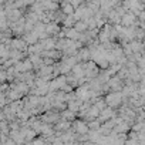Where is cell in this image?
Segmentation results:
<instances>
[{
	"label": "cell",
	"mask_w": 145,
	"mask_h": 145,
	"mask_svg": "<svg viewBox=\"0 0 145 145\" xmlns=\"http://www.w3.org/2000/svg\"><path fill=\"white\" fill-rule=\"evenodd\" d=\"M64 12H65V13H71V12H73V10H71V6H70V4H68V6L65 4V6H64Z\"/></svg>",
	"instance_id": "cell-3"
},
{
	"label": "cell",
	"mask_w": 145,
	"mask_h": 145,
	"mask_svg": "<svg viewBox=\"0 0 145 145\" xmlns=\"http://www.w3.org/2000/svg\"><path fill=\"white\" fill-rule=\"evenodd\" d=\"M132 20H134L132 16H124V17H122V23H124V24H131Z\"/></svg>",
	"instance_id": "cell-2"
},
{
	"label": "cell",
	"mask_w": 145,
	"mask_h": 145,
	"mask_svg": "<svg viewBox=\"0 0 145 145\" xmlns=\"http://www.w3.org/2000/svg\"><path fill=\"white\" fill-rule=\"evenodd\" d=\"M120 98H121V95L120 94H111V95L108 97V102L110 104H118V101H120Z\"/></svg>",
	"instance_id": "cell-1"
}]
</instances>
